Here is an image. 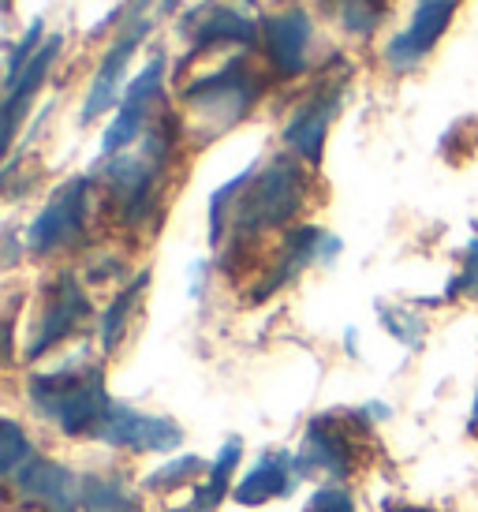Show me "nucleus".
Masks as SVG:
<instances>
[{
  "mask_svg": "<svg viewBox=\"0 0 478 512\" xmlns=\"http://www.w3.org/2000/svg\"><path fill=\"white\" fill-rule=\"evenodd\" d=\"M239 4H243V8H251V4H254V0H239Z\"/></svg>",
  "mask_w": 478,
  "mask_h": 512,
  "instance_id": "35",
  "label": "nucleus"
},
{
  "mask_svg": "<svg viewBox=\"0 0 478 512\" xmlns=\"http://www.w3.org/2000/svg\"><path fill=\"white\" fill-rule=\"evenodd\" d=\"M8 8H12V0H4V12H8Z\"/></svg>",
  "mask_w": 478,
  "mask_h": 512,
  "instance_id": "36",
  "label": "nucleus"
},
{
  "mask_svg": "<svg viewBox=\"0 0 478 512\" xmlns=\"http://www.w3.org/2000/svg\"><path fill=\"white\" fill-rule=\"evenodd\" d=\"M381 326L393 333L396 341H404L408 348H419L422 344V322H419V314H411V311H400V307H381Z\"/></svg>",
  "mask_w": 478,
  "mask_h": 512,
  "instance_id": "27",
  "label": "nucleus"
},
{
  "mask_svg": "<svg viewBox=\"0 0 478 512\" xmlns=\"http://www.w3.org/2000/svg\"><path fill=\"white\" fill-rule=\"evenodd\" d=\"M42 34H45V23H42V19H34V23H30V30L23 34V42L12 45V53H8V79H4V86L15 83V79H19V72L27 68L30 60L38 57V49L45 45Z\"/></svg>",
  "mask_w": 478,
  "mask_h": 512,
  "instance_id": "26",
  "label": "nucleus"
},
{
  "mask_svg": "<svg viewBox=\"0 0 478 512\" xmlns=\"http://www.w3.org/2000/svg\"><path fill=\"white\" fill-rule=\"evenodd\" d=\"M310 38H314V23L303 8H288V12L266 15L262 23V49L273 75L281 79H296L307 72Z\"/></svg>",
  "mask_w": 478,
  "mask_h": 512,
  "instance_id": "16",
  "label": "nucleus"
},
{
  "mask_svg": "<svg viewBox=\"0 0 478 512\" xmlns=\"http://www.w3.org/2000/svg\"><path fill=\"white\" fill-rule=\"evenodd\" d=\"M90 199H94V180L75 176L64 187L53 191V199L42 206V214L27 228V251L38 258H49L57 251H68L86 236L90 225Z\"/></svg>",
  "mask_w": 478,
  "mask_h": 512,
  "instance_id": "6",
  "label": "nucleus"
},
{
  "mask_svg": "<svg viewBox=\"0 0 478 512\" xmlns=\"http://www.w3.org/2000/svg\"><path fill=\"white\" fill-rule=\"evenodd\" d=\"M202 471H210V464H206L202 456H191V453L176 456L165 468H157L154 475H146V479H142V490H146V494H172V490L187 486L191 479H198Z\"/></svg>",
  "mask_w": 478,
  "mask_h": 512,
  "instance_id": "23",
  "label": "nucleus"
},
{
  "mask_svg": "<svg viewBox=\"0 0 478 512\" xmlns=\"http://www.w3.org/2000/svg\"><path fill=\"white\" fill-rule=\"evenodd\" d=\"M303 512H359V505H355V498L344 490V486L329 483V486H318V490L310 494Z\"/></svg>",
  "mask_w": 478,
  "mask_h": 512,
  "instance_id": "28",
  "label": "nucleus"
},
{
  "mask_svg": "<svg viewBox=\"0 0 478 512\" xmlns=\"http://www.w3.org/2000/svg\"><path fill=\"white\" fill-rule=\"evenodd\" d=\"M176 143H180V124L172 113H161V120H154L142 135L139 150H124L101 165V180L127 228L150 225V217L157 214L161 184L172 169Z\"/></svg>",
  "mask_w": 478,
  "mask_h": 512,
  "instance_id": "1",
  "label": "nucleus"
},
{
  "mask_svg": "<svg viewBox=\"0 0 478 512\" xmlns=\"http://www.w3.org/2000/svg\"><path fill=\"white\" fill-rule=\"evenodd\" d=\"M374 427L366 412H340L310 419L299 453L292 456L296 479H314L322 475L333 486L348 483L359 464V434Z\"/></svg>",
  "mask_w": 478,
  "mask_h": 512,
  "instance_id": "5",
  "label": "nucleus"
},
{
  "mask_svg": "<svg viewBox=\"0 0 478 512\" xmlns=\"http://www.w3.org/2000/svg\"><path fill=\"white\" fill-rule=\"evenodd\" d=\"M239 456H243V441L228 438L225 445H221L217 460L210 464V479L198 486L195 498L187 501V505H180V509H172V512H217V505L225 501L228 490H236V486H232V471L239 468Z\"/></svg>",
  "mask_w": 478,
  "mask_h": 512,
  "instance_id": "19",
  "label": "nucleus"
},
{
  "mask_svg": "<svg viewBox=\"0 0 478 512\" xmlns=\"http://www.w3.org/2000/svg\"><path fill=\"white\" fill-rule=\"evenodd\" d=\"M445 4H460V0H445Z\"/></svg>",
  "mask_w": 478,
  "mask_h": 512,
  "instance_id": "37",
  "label": "nucleus"
},
{
  "mask_svg": "<svg viewBox=\"0 0 478 512\" xmlns=\"http://www.w3.org/2000/svg\"><path fill=\"white\" fill-rule=\"evenodd\" d=\"M124 8H131V12H142V8H146V0H127Z\"/></svg>",
  "mask_w": 478,
  "mask_h": 512,
  "instance_id": "34",
  "label": "nucleus"
},
{
  "mask_svg": "<svg viewBox=\"0 0 478 512\" xmlns=\"http://www.w3.org/2000/svg\"><path fill=\"white\" fill-rule=\"evenodd\" d=\"M176 8H180V0H161V12H165V15L176 12Z\"/></svg>",
  "mask_w": 478,
  "mask_h": 512,
  "instance_id": "32",
  "label": "nucleus"
},
{
  "mask_svg": "<svg viewBox=\"0 0 478 512\" xmlns=\"http://www.w3.org/2000/svg\"><path fill=\"white\" fill-rule=\"evenodd\" d=\"M12 494L34 512H83V475L57 460L34 456L27 468L12 475Z\"/></svg>",
  "mask_w": 478,
  "mask_h": 512,
  "instance_id": "9",
  "label": "nucleus"
},
{
  "mask_svg": "<svg viewBox=\"0 0 478 512\" xmlns=\"http://www.w3.org/2000/svg\"><path fill=\"white\" fill-rule=\"evenodd\" d=\"M60 49H64V38H60V34L45 38V45L38 49V57L30 60L27 68L19 72V79H15V83L4 86V143H8V146H12L15 131H19V120L27 116L34 94L42 90L45 75L53 72V60L60 57Z\"/></svg>",
  "mask_w": 478,
  "mask_h": 512,
  "instance_id": "17",
  "label": "nucleus"
},
{
  "mask_svg": "<svg viewBox=\"0 0 478 512\" xmlns=\"http://www.w3.org/2000/svg\"><path fill=\"white\" fill-rule=\"evenodd\" d=\"M94 438L120 453H176L183 441V430L165 419V415L135 412L127 404H109V412L101 415Z\"/></svg>",
  "mask_w": 478,
  "mask_h": 512,
  "instance_id": "8",
  "label": "nucleus"
},
{
  "mask_svg": "<svg viewBox=\"0 0 478 512\" xmlns=\"http://www.w3.org/2000/svg\"><path fill=\"white\" fill-rule=\"evenodd\" d=\"M83 512H142V505L120 475H83Z\"/></svg>",
  "mask_w": 478,
  "mask_h": 512,
  "instance_id": "20",
  "label": "nucleus"
},
{
  "mask_svg": "<svg viewBox=\"0 0 478 512\" xmlns=\"http://www.w3.org/2000/svg\"><path fill=\"white\" fill-rule=\"evenodd\" d=\"M452 15H456V4H445V0H419L411 23L400 30L393 42H389V49H385V64H389L393 72L419 68L422 60L437 49L441 34L449 30Z\"/></svg>",
  "mask_w": 478,
  "mask_h": 512,
  "instance_id": "13",
  "label": "nucleus"
},
{
  "mask_svg": "<svg viewBox=\"0 0 478 512\" xmlns=\"http://www.w3.org/2000/svg\"><path fill=\"white\" fill-rule=\"evenodd\" d=\"M161 86H165V53H154V60L127 83L124 98L116 105L113 124L101 135V157H105V161L116 154H124L135 139L146 135L150 113H154V105L161 101Z\"/></svg>",
  "mask_w": 478,
  "mask_h": 512,
  "instance_id": "7",
  "label": "nucleus"
},
{
  "mask_svg": "<svg viewBox=\"0 0 478 512\" xmlns=\"http://www.w3.org/2000/svg\"><path fill=\"white\" fill-rule=\"evenodd\" d=\"M366 415H370V419H389L393 408H389V404H366Z\"/></svg>",
  "mask_w": 478,
  "mask_h": 512,
  "instance_id": "30",
  "label": "nucleus"
},
{
  "mask_svg": "<svg viewBox=\"0 0 478 512\" xmlns=\"http://www.w3.org/2000/svg\"><path fill=\"white\" fill-rule=\"evenodd\" d=\"M340 98H344V79H325L318 90H310L307 101L299 105L292 120L284 124V146L307 161V165H322V150H325V135H329V124L340 109Z\"/></svg>",
  "mask_w": 478,
  "mask_h": 512,
  "instance_id": "12",
  "label": "nucleus"
},
{
  "mask_svg": "<svg viewBox=\"0 0 478 512\" xmlns=\"http://www.w3.org/2000/svg\"><path fill=\"white\" fill-rule=\"evenodd\" d=\"M393 0H322V8L355 38H370L385 23Z\"/></svg>",
  "mask_w": 478,
  "mask_h": 512,
  "instance_id": "22",
  "label": "nucleus"
},
{
  "mask_svg": "<svg viewBox=\"0 0 478 512\" xmlns=\"http://www.w3.org/2000/svg\"><path fill=\"white\" fill-rule=\"evenodd\" d=\"M180 34L191 42V57L198 53H210L217 45H243V49H254L258 38H262V27L247 8L239 4H225V0H213V4H202L191 15H183Z\"/></svg>",
  "mask_w": 478,
  "mask_h": 512,
  "instance_id": "10",
  "label": "nucleus"
},
{
  "mask_svg": "<svg viewBox=\"0 0 478 512\" xmlns=\"http://www.w3.org/2000/svg\"><path fill=\"white\" fill-rule=\"evenodd\" d=\"M34 456H38L34 453V441L23 434V427L12 423V419H4L0 423V475L12 479L15 471L27 468Z\"/></svg>",
  "mask_w": 478,
  "mask_h": 512,
  "instance_id": "24",
  "label": "nucleus"
},
{
  "mask_svg": "<svg viewBox=\"0 0 478 512\" xmlns=\"http://www.w3.org/2000/svg\"><path fill=\"white\" fill-rule=\"evenodd\" d=\"M146 285H150V270L135 273V281L120 288V296L109 303V311L101 314V333H98L101 352H116V348H120V341H124V329H127V318H131V311H135L139 296L146 292Z\"/></svg>",
  "mask_w": 478,
  "mask_h": 512,
  "instance_id": "21",
  "label": "nucleus"
},
{
  "mask_svg": "<svg viewBox=\"0 0 478 512\" xmlns=\"http://www.w3.org/2000/svg\"><path fill=\"white\" fill-rule=\"evenodd\" d=\"M307 206V172L292 157H273L266 169H254L251 184L232 206V236L251 243L273 228L292 225Z\"/></svg>",
  "mask_w": 478,
  "mask_h": 512,
  "instance_id": "4",
  "label": "nucleus"
},
{
  "mask_svg": "<svg viewBox=\"0 0 478 512\" xmlns=\"http://www.w3.org/2000/svg\"><path fill=\"white\" fill-rule=\"evenodd\" d=\"M266 83V72H258L251 57H232L217 72L198 75L195 83L183 86L180 98L202 139H217L251 116V109L266 94Z\"/></svg>",
  "mask_w": 478,
  "mask_h": 512,
  "instance_id": "3",
  "label": "nucleus"
},
{
  "mask_svg": "<svg viewBox=\"0 0 478 512\" xmlns=\"http://www.w3.org/2000/svg\"><path fill=\"white\" fill-rule=\"evenodd\" d=\"M124 23H127V30L109 45V53H105L98 75H94V83H90V94H86V105H83V124L98 120L101 113H109L116 101H120V83H124L127 64H131L135 49H139L142 38L154 27V19H146V15H131Z\"/></svg>",
  "mask_w": 478,
  "mask_h": 512,
  "instance_id": "14",
  "label": "nucleus"
},
{
  "mask_svg": "<svg viewBox=\"0 0 478 512\" xmlns=\"http://www.w3.org/2000/svg\"><path fill=\"white\" fill-rule=\"evenodd\" d=\"M292 486H296V468H292V456L288 453H262L258 456V464H254L243 479L236 483L232 490V498L239 505H266L273 498H284V494H292Z\"/></svg>",
  "mask_w": 478,
  "mask_h": 512,
  "instance_id": "18",
  "label": "nucleus"
},
{
  "mask_svg": "<svg viewBox=\"0 0 478 512\" xmlns=\"http://www.w3.org/2000/svg\"><path fill=\"white\" fill-rule=\"evenodd\" d=\"M337 255H340V240L329 236L325 228H314V225L292 228L288 240L281 243L277 258H273V273H266V281L258 285L254 299H266V296H273V292H281V288L292 285L307 266H314V262H333Z\"/></svg>",
  "mask_w": 478,
  "mask_h": 512,
  "instance_id": "15",
  "label": "nucleus"
},
{
  "mask_svg": "<svg viewBox=\"0 0 478 512\" xmlns=\"http://www.w3.org/2000/svg\"><path fill=\"white\" fill-rule=\"evenodd\" d=\"M471 430H478V389H475V408H471Z\"/></svg>",
  "mask_w": 478,
  "mask_h": 512,
  "instance_id": "33",
  "label": "nucleus"
},
{
  "mask_svg": "<svg viewBox=\"0 0 478 512\" xmlns=\"http://www.w3.org/2000/svg\"><path fill=\"white\" fill-rule=\"evenodd\" d=\"M385 512H430V509H419V505H385Z\"/></svg>",
  "mask_w": 478,
  "mask_h": 512,
  "instance_id": "31",
  "label": "nucleus"
},
{
  "mask_svg": "<svg viewBox=\"0 0 478 512\" xmlns=\"http://www.w3.org/2000/svg\"><path fill=\"white\" fill-rule=\"evenodd\" d=\"M251 176H254V165H251V169H243L239 176H232L225 187H217V191L210 195V243H213V247L225 240L228 210L236 206V199L243 195V187L251 184Z\"/></svg>",
  "mask_w": 478,
  "mask_h": 512,
  "instance_id": "25",
  "label": "nucleus"
},
{
  "mask_svg": "<svg viewBox=\"0 0 478 512\" xmlns=\"http://www.w3.org/2000/svg\"><path fill=\"white\" fill-rule=\"evenodd\" d=\"M460 292H467V296H478V236L471 243H467L464 273H460V277L452 281L445 296H460Z\"/></svg>",
  "mask_w": 478,
  "mask_h": 512,
  "instance_id": "29",
  "label": "nucleus"
},
{
  "mask_svg": "<svg viewBox=\"0 0 478 512\" xmlns=\"http://www.w3.org/2000/svg\"><path fill=\"white\" fill-rule=\"evenodd\" d=\"M27 400L49 427H57L68 438H83V434L94 438L101 415L113 404L105 393V370L98 363H83V359H71L57 370L30 374Z\"/></svg>",
  "mask_w": 478,
  "mask_h": 512,
  "instance_id": "2",
  "label": "nucleus"
},
{
  "mask_svg": "<svg viewBox=\"0 0 478 512\" xmlns=\"http://www.w3.org/2000/svg\"><path fill=\"white\" fill-rule=\"evenodd\" d=\"M86 318H90V296L83 292L79 277L64 270L57 281L49 285L38 329H34V337H30V344H27V359L49 356L53 348H60L75 329L83 326Z\"/></svg>",
  "mask_w": 478,
  "mask_h": 512,
  "instance_id": "11",
  "label": "nucleus"
}]
</instances>
